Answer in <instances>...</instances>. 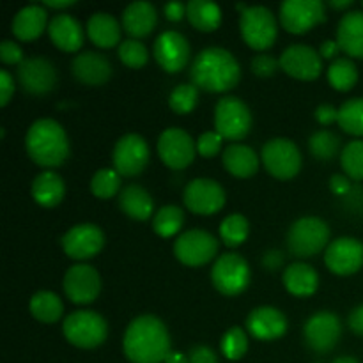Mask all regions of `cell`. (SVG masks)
Masks as SVG:
<instances>
[{
	"label": "cell",
	"instance_id": "obj_1",
	"mask_svg": "<svg viewBox=\"0 0 363 363\" xmlns=\"http://www.w3.org/2000/svg\"><path fill=\"white\" fill-rule=\"evenodd\" d=\"M123 351L131 363H165L172 351L169 330L156 315H140L128 325Z\"/></svg>",
	"mask_w": 363,
	"mask_h": 363
},
{
	"label": "cell",
	"instance_id": "obj_2",
	"mask_svg": "<svg viewBox=\"0 0 363 363\" xmlns=\"http://www.w3.org/2000/svg\"><path fill=\"white\" fill-rule=\"evenodd\" d=\"M190 78L195 87L206 92H227L240 84L241 67L225 48L209 46L194 59Z\"/></svg>",
	"mask_w": 363,
	"mask_h": 363
},
{
	"label": "cell",
	"instance_id": "obj_3",
	"mask_svg": "<svg viewBox=\"0 0 363 363\" xmlns=\"http://www.w3.org/2000/svg\"><path fill=\"white\" fill-rule=\"evenodd\" d=\"M25 149L39 167L55 169L69 156V138L57 121L38 119L25 135Z\"/></svg>",
	"mask_w": 363,
	"mask_h": 363
},
{
	"label": "cell",
	"instance_id": "obj_4",
	"mask_svg": "<svg viewBox=\"0 0 363 363\" xmlns=\"http://www.w3.org/2000/svg\"><path fill=\"white\" fill-rule=\"evenodd\" d=\"M330 227L318 216H303L293 222L287 230V248L293 255L308 259L328 248Z\"/></svg>",
	"mask_w": 363,
	"mask_h": 363
},
{
	"label": "cell",
	"instance_id": "obj_5",
	"mask_svg": "<svg viewBox=\"0 0 363 363\" xmlns=\"http://www.w3.org/2000/svg\"><path fill=\"white\" fill-rule=\"evenodd\" d=\"M62 333L73 346L80 350H94L106 340L108 325L98 312L77 311L64 319Z\"/></svg>",
	"mask_w": 363,
	"mask_h": 363
},
{
	"label": "cell",
	"instance_id": "obj_6",
	"mask_svg": "<svg viewBox=\"0 0 363 363\" xmlns=\"http://www.w3.org/2000/svg\"><path fill=\"white\" fill-rule=\"evenodd\" d=\"M240 30L245 43L254 50L272 48L279 35L275 14L264 6L247 7L240 14Z\"/></svg>",
	"mask_w": 363,
	"mask_h": 363
},
{
	"label": "cell",
	"instance_id": "obj_7",
	"mask_svg": "<svg viewBox=\"0 0 363 363\" xmlns=\"http://www.w3.org/2000/svg\"><path fill=\"white\" fill-rule=\"evenodd\" d=\"M252 130V112L240 98L225 96L215 106V131L223 140H243Z\"/></svg>",
	"mask_w": 363,
	"mask_h": 363
},
{
	"label": "cell",
	"instance_id": "obj_8",
	"mask_svg": "<svg viewBox=\"0 0 363 363\" xmlns=\"http://www.w3.org/2000/svg\"><path fill=\"white\" fill-rule=\"evenodd\" d=\"M262 163L277 179H293L301 169V152L289 138H272L262 145Z\"/></svg>",
	"mask_w": 363,
	"mask_h": 363
},
{
	"label": "cell",
	"instance_id": "obj_9",
	"mask_svg": "<svg viewBox=\"0 0 363 363\" xmlns=\"http://www.w3.org/2000/svg\"><path fill=\"white\" fill-rule=\"evenodd\" d=\"M213 286L223 296H238L250 284L248 262L238 254H223L215 261L211 269Z\"/></svg>",
	"mask_w": 363,
	"mask_h": 363
},
{
	"label": "cell",
	"instance_id": "obj_10",
	"mask_svg": "<svg viewBox=\"0 0 363 363\" xmlns=\"http://www.w3.org/2000/svg\"><path fill=\"white\" fill-rule=\"evenodd\" d=\"M218 254V241L213 234L201 229H191L181 234L174 243V255L177 261L190 268H199L215 259Z\"/></svg>",
	"mask_w": 363,
	"mask_h": 363
},
{
	"label": "cell",
	"instance_id": "obj_11",
	"mask_svg": "<svg viewBox=\"0 0 363 363\" xmlns=\"http://www.w3.org/2000/svg\"><path fill=\"white\" fill-rule=\"evenodd\" d=\"M149 155L151 152L145 138L137 133H128L113 145V169L124 177H135L144 172L149 163Z\"/></svg>",
	"mask_w": 363,
	"mask_h": 363
},
{
	"label": "cell",
	"instance_id": "obj_12",
	"mask_svg": "<svg viewBox=\"0 0 363 363\" xmlns=\"http://www.w3.org/2000/svg\"><path fill=\"white\" fill-rule=\"evenodd\" d=\"M326 20L321 0H286L280 6V21L291 34H305Z\"/></svg>",
	"mask_w": 363,
	"mask_h": 363
},
{
	"label": "cell",
	"instance_id": "obj_13",
	"mask_svg": "<svg viewBox=\"0 0 363 363\" xmlns=\"http://www.w3.org/2000/svg\"><path fill=\"white\" fill-rule=\"evenodd\" d=\"M342 335L340 319L333 312L321 311L311 315L303 326L305 344L315 353H330Z\"/></svg>",
	"mask_w": 363,
	"mask_h": 363
},
{
	"label": "cell",
	"instance_id": "obj_14",
	"mask_svg": "<svg viewBox=\"0 0 363 363\" xmlns=\"http://www.w3.org/2000/svg\"><path fill=\"white\" fill-rule=\"evenodd\" d=\"M184 206L195 215L208 216L225 206V190L222 184L208 177L190 181L183 191Z\"/></svg>",
	"mask_w": 363,
	"mask_h": 363
},
{
	"label": "cell",
	"instance_id": "obj_15",
	"mask_svg": "<svg viewBox=\"0 0 363 363\" xmlns=\"http://www.w3.org/2000/svg\"><path fill=\"white\" fill-rule=\"evenodd\" d=\"M197 144L181 128H167L158 138V155L172 170H183L194 162Z\"/></svg>",
	"mask_w": 363,
	"mask_h": 363
},
{
	"label": "cell",
	"instance_id": "obj_16",
	"mask_svg": "<svg viewBox=\"0 0 363 363\" xmlns=\"http://www.w3.org/2000/svg\"><path fill=\"white\" fill-rule=\"evenodd\" d=\"M18 84L27 94L45 96L57 85V69L45 57H28L18 66Z\"/></svg>",
	"mask_w": 363,
	"mask_h": 363
},
{
	"label": "cell",
	"instance_id": "obj_17",
	"mask_svg": "<svg viewBox=\"0 0 363 363\" xmlns=\"http://www.w3.org/2000/svg\"><path fill=\"white\" fill-rule=\"evenodd\" d=\"M62 250L67 257L74 261H85L92 259L101 252L105 245V236L103 230L94 223H80L67 230L60 240Z\"/></svg>",
	"mask_w": 363,
	"mask_h": 363
},
{
	"label": "cell",
	"instance_id": "obj_18",
	"mask_svg": "<svg viewBox=\"0 0 363 363\" xmlns=\"http://www.w3.org/2000/svg\"><path fill=\"white\" fill-rule=\"evenodd\" d=\"M325 264L335 275H354L363 266V243L347 236L332 241L326 248Z\"/></svg>",
	"mask_w": 363,
	"mask_h": 363
},
{
	"label": "cell",
	"instance_id": "obj_19",
	"mask_svg": "<svg viewBox=\"0 0 363 363\" xmlns=\"http://www.w3.org/2000/svg\"><path fill=\"white\" fill-rule=\"evenodd\" d=\"M64 293L77 305L92 303L101 291V277L92 266H71L64 275Z\"/></svg>",
	"mask_w": 363,
	"mask_h": 363
},
{
	"label": "cell",
	"instance_id": "obj_20",
	"mask_svg": "<svg viewBox=\"0 0 363 363\" xmlns=\"http://www.w3.org/2000/svg\"><path fill=\"white\" fill-rule=\"evenodd\" d=\"M280 67L298 80H315L323 73V57L307 45H291L280 55Z\"/></svg>",
	"mask_w": 363,
	"mask_h": 363
},
{
	"label": "cell",
	"instance_id": "obj_21",
	"mask_svg": "<svg viewBox=\"0 0 363 363\" xmlns=\"http://www.w3.org/2000/svg\"><path fill=\"white\" fill-rule=\"evenodd\" d=\"M190 43L183 34L167 30L156 38L152 53L155 59L167 73H179L190 60Z\"/></svg>",
	"mask_w": 363,
	"mask_h": 363
},
{
	"label": "cell",
	"instance_id": "obj_22",
	"mask_svg": "<svg viewBox=\"0 0 363 363\" xmlns=\"http://www.w3.org/2000/svg\"><path fill=\"white\" fill-rule=\"evenodd\" d=\"M112 64L106 55L98 52H82L71 62V73L80 84L98 87L112 77Z\"/></svg>",
	"mask_w": 363,
	"mask_h": 363
},
{
	"label": "cell",
	"instance_id": "obj_23",
	"mask_svg": "<svg viewBox=\"0 0 363 363\" xmlns=\"http://www.w3.org/2000/svg\"><path fill=\"white\" fill-rule=\"evenodd\" d=\"M247 330L254 339L269 342L284 337L287 332V319L279 308L259 307L248 314Z\"/></svg>",
	"mask_w": 363,
	"mask_h": 363
},
{
	"label": "cell",
	"instance_id": "obj_24",
	"mask_svg": "<svg viewBox=\"0 0 363 363\" xmlns=\"http://www.w3.org/2000/svg\"><path fill=\"white\" fill-rule=\"evenodd\" d=\"M48 34L62 52H78L84 45V28L71 14H55L48 23Z\"/></svg>",
	"mask_w": 363,
	"mask_h": 363
},
{
	"label": "cell",
	"instance_id": "obj_25",
	"mask_svg": "<svg viewBox=\"0 0 363 363\" xmlns=\"http://www.w3.org/2000/svg\"><path fill=\"white\" fill-rule=\"evenodd\" d=\"M335 41L347 57L363 59V11H350L340 18Z\"/></svg>",
	"mask_w": 363,
	"mask_h": 363
},
{
	"label": "cell",
	"instance_id": "obj_26",
	"mask_svg": "<svg viewBox=\"0 0 363 363\" xmlns=\"http://www.w3.org/2000/svg\"><path fill=\"white\" fill-rule=\"evenodd\" d=\"M158 23V11L151 2L138 0L123 11V28L133 38H145Z\"/></svg>",
	"mask_w": 363,
	"mask_h": 363
},
{
	"label": "cell",
	"instance_id": "obj_27",
	"mask_svg": "<svg viewBox=\"0 0 363 363\" xmlns=\"http://www.w3.org/2000/svg\"><path fill=\"white\" fill-rule=\"evenodd\" d=\"M46 9L45 6L32 4L20 9L14 16L11 30L20 41H34L46 28Z\"/></svg>",
	"mask_w": 363,
	"mask_h": 363
},
{
	"label": "cell",
	"instance_id": "obj_28",
	"mask_svg": "<svg viewBox=\"0 0 363 363\" xmlns=\"http://www.w3.org/2000/svg\"><path fill=\"white\" fill-rule=\"evenodd\" d=\"M223 167L233 176L247 179L259 170V156L252 147L245 144H230L222 155Z\"/></svg>",
	"mask_w": 363,
	"mask_h": 363
},
{
	"label": "cell",
	"instance_id": "obj_29",
	"mask_svg": "<svg viewBox=\"0 0 363 363\" xmlns=\"http://www.w3.org/2000/svg\"><path fill=\"white\" fill-rule=\"evenodd\" d=\"M284 286L293 296L307 298L318 291L319 275L312 266L305 262H294L284 272Z\"/></svg>",
	"mask_w": 363,
	"mask_h": 363
},
{
	"label": "cell",
	"instance_id": "obj_30",
	"mask_svg": "<svg viewBox=\"0 0 363 363\" xmlns=\"http://www.w3.org/2000/svg\"><path fill=\"white\" fill-rule=\"evenodd\" d=\"M119 208L126 216L133 220H147L155 213V202L149 195L147 190H144L138 184H128L121 190L119 194Z\"/></svg>",
	"mask_w": 363,
	"mask_h": 363
},
{
	"label": "cell",
	"instance_id": "obj_31",
	"mask_svg": "<svg viewBox=\"0 0 363 363\" xmlns=\"http://www.w3.org/2000/svg\"><path fill=\"white\" fill-rule=\"evenodd\" d=\"M30 194L34 201L43 208H55L64 199L66 186H64V181L59 174L53 172V170H45L34 179Z\"/></svg>",
	"mask_w": 363,
	"mask_h": 363
},
{
	"label": "cell",
	"instance_id": "obj_32",
	"mask_svg": "<svg viewBox=\"0 0 363 363\" xmlns=\"http://www.w3.org/2000/svg\"><path fill=\"white\" fill-rule=\"evenodd\" d=\"M87 35L99 48H113L121 41V27L108 13H94L87 21Z\"/></svg>",
	"mask_w": 363,
	"mask_h": 363
},
{
	"label": "cell",
	"instance_id": "obj_33",
	"mask_svg": "<svg viewBox=\"0 0 363 363\" xmlns=\"http://www.w3.org/2000/svg\"><path fill=\"white\" fill-rule=\"evenodd\" d=\"M186 18L197 30L213 32L222 23V11L215 2L191 0L186 4Z\"/></svg>",
	"mask_w": 363,
	"mask_h": 363
},
{
	"label": "cell",
	"instance_id": "obj_34",
	"mask_svg": "<svg viewBox=\"0 0 363 363\" xmlns=\"http://www.w3.org/2000/svg\"><path fill=\"white\" fill-rule=\"evenodd\" d=\"M28 308H30V314L38 321L46 323V325H52V323L59 321L64 312L62 301L52 291H39V293H35L30 298Z\"/></svg>",
	"mask_w": 363,
	"mask_h": 363
},
{
	"label": "cell",
	"instance_id": "obj_35",
	"mask_svg": "<svg viewBox=\"0 0 363 363\" xmlns=\"http://www.w3.org/2000/svg\"><path fill=\"white\" fill-rule=\"evenodd\" d=\"M328 82L337 91H351L358 82L357 64L350 57H337L328 67Z\"/></svg>",
	"mask_w": 363,
	"mask_h": 363
},
{
	"label": "cell",
	"instance_id": "obj_36",
	"mask_svg": "<svg viewBox=\"0 0 363 363\" xmlns=\"http://www.w3.org/2000/svg\"><path fill=\"white\" fill-rule=\"evenodd\" d=\"M342 147V140L337 133L330 130H321L315 131L311 138H308V151L312 152V156L321 162H332L335 158Z\"/></svg>",
	"mask_w": 363,
	"mask_h": 363
},
{
	"label": "cell",
	"instance_id": "obj_37",
	"mask_svg": "<svg viewBox=\"0 0 363 363\" xmlns=\"http://www.w3.org/2000/svg\"><path fill=\"white\" fill-rule=\"evenodd\" d=\"M184 223V213L179 206H163L156 211L152 229L158 236L170 238L181 230Z\"/></svg>",
	"mask_w": 363,
	"mask_h": 363
},
{
	"label": "cell",
	"instance_id": "obj_38",
	"mask_svg": "<svg viewBox=\"0 0 363 363\" xmlns=\"http://www.w3.org/2000/svg\"><path fill=\"white\" fill-rule=\"evenodd\" d=\"M248 233H250L248 220L240 213H234V215L223 218L222 225H220V238L230 248L243 245L247 241Z\"/></svg>",
	"mask_w": 363,
	"mask_h": 363
},
{
	"label": "cell",
	"instance_id": "obj_39",
	"mask_svg": "<svg viewBox=\"0 0 363 363\" xmlns=\"http://www.w3.org/2000/svg\"><path fill=\"white\" fill-rule=\"evenodd\" d=\"M339 126L346 133L363 137V98L347 99L339 108Z\"/></svg>",
	"mask_w": 363,
	"mask_h": 363
},
{
	"label": "cell",
	"instance_id": "obj_40",
	"mask_svg": "<svg viewBox=\"0 0 363 363\" xmlns=\"http://www.w3.org/2000/svg\"><path fill=\"white\" fill-rule=\"evenodd\" d=\"M340 165L350 179L363 181V140L347 142L340 152Z\"/></svg>",
	"mask_w": 363,
	"mask_h": 363
},
{
	"label": "cell",
	"instance_id": "obj_41",
	"mask_svg": "<svg viewBox=\"0 0 363 363\" xmlns=\"http://www.w3.org/2000/svg\"><path fill=\"white\" fill-rule=\"evenodd\" d=\"M121 188V174L116 169H101L92 176L91 179V191L94 197L112 199Z\"/></svg>",
	"mask_w": 363,
	"mask_h": 363
},
{
	"label": "cell",
	"instance_id": "obj_42",
	"mask_svg": "<svg viewBox=\"0 0 363 363\" xmlns=\"http://www.w3.org/2000/svg\"><path fill=\"white\" fill-rule=\"evenodd\" d=\"M220 347H222V353L227 360H241L248 351L247 333L240 326H233V328H229L223 333Z\"/></svg>",
	"mask_w": 363,
	"mask_h": 363
},
{
	"label": "cell",
	"instance_id": "obj_43",
	"mask_svg": "<svg viewBox=\"0 0 363 363\" xmlns=\"http://www.w3.org/2000/svg\"><path fill=\"white\" fill-rule=\"evenodd\" d=\"M199 89L194 84H179L169 96V105L179 116H186L197 106Z\"/></svg>",
	"mask_w": 363,
	"mask_h": 363
},
{
	"label": "cell",
	"instance_id": "obj_44",
	"mask_svg": "<svg viewBox=\"0 0 363 363\" xmlns=\"http://www.w3.org/2000/svg\"><path fill=\"white\" fill-rule=\"evenodd\" d=\"M119 59L123 60L124 66L138 69L147 64L149 52L144 43H140L138 39H126L119 45Z\"/></svg>",
	"mask_w": 363,
	"mask_h": 363
},
{
	"label": "cell",
	"instance_id": "obj_45",
	"mask_svg": "<svg viewBox=\"0 0 363 363\" xmlns=\"http://www.w3.org/2000/svg\"><path fill=\"white\" fill-rule=\"evenodd\" d=\"M222 142L223 138L220 137L216 131H206V133H202L197 140L199 155L204 156V158H213V156L218 155L220 149H222Z\"/></svg>",
	"mask_w": 363,
	"mask_h": 363
},
{
	"label": "cell",
	"instance_id": "obj_46",
	"mask_svg": "<svg viewBox=\"0 0 363 363\" xmlns=\"http://www.w3.org/2000/svg\"><path fill=\"white\" fill-rule=\"evenodd\" d=\"M279 67L280 59H275L273 55H266V53H261V55L254 57V60H252V71H254V74L262 78L275 74Z\"/></svg>",
	"mask_w": 363,
	"mask_h": 363
},
{
	"label": "cell",
	"instance_id": "obj_47",
	"mask_svg": "<svg viewBox=\"0 0 363 363\" xmlns=\"http://www.w3.org/2000/svg\"><path fill=\"white\" fill-rule=\"evenodd\" d=\"M0 60L4 64H18L20 66L23 62V50L20 48V45L11 39H4L0 43Z\"/></svg>",
	"mask_w": 363,
	"mask_h": 363
},
{
	"label": "cell",
	"instance_id": "obj_48",
	"mask_svg": "<svg viewBox=\"0 0 363 363\" xmlns=\"http://www.w3.org/2000/svg\"><path fill=\"white\" fill-rule=\"evenodd\" d=\"M188 363H218V357L211 347L195 346L188 353Z\"/></svg>",
	"mask_w": 363,
	"mask_h": 363
},
{
	"label": "cell",
	"instance_id": "obj_49",
	"mask_svg": "<svg viewBox=\"0 0 363 363\" xmlns=\"http://www.w3.org/2000/svg\"><path fill=\"white\" fill-rule=\"evenodd\" d=\"M314 116L315 121H318L319 124H323V126H330V124L333 123H339V110L333 108L332 105H326V103H323V105H319L318 108H315Z\"/></svg>",
	"mask_w": 363,
	"mask_h": 363
},
{
	"label": "cell",
	"instance_id": "obj_50",
	"mask_svg": "<svg viewBox=\"0 0 363 363\" xmlns=\"http://www.w3.org/2000/svg\"><path fill=\"white\" fill-rule=\"evenodd\" d=\"M14 92V78L9 71L0 69V105L6 106Z\"/></svg>",
	"mask_w": 363,
	"mask_h": 363
},
{
	"label": "cell",
	"instance_id": "obj_51",
	"mask_svg": "<svg viewBox=\"0 0 363 363\" xmlns=\"http://www.w3.org/2000/svg\"><path fill=\"white\" fill-rule=\"evenodd\" d=\"M330 190L335 195H347L353 186H351V179L347 176H342V174H335V176L330 177Z\"/></svg>",
	"mask_w": 363,
	"mask_h": 363
},
{
	"label": "cell",
	"instance_id": "obj_52",
	"mask_svg": "<svg viewBox=\"0 0 363 363\" xmlns=\"http://www.w3.org/2000/svg\"><path fill=\"white\" fill-rule=\"evenodd\" d=\"M284 261H286V255L280 250H268L262 255V266L269 272H277V269L282 268Z\"/></svg>",
	"mask_w": 363,
	"mask_h": 363
},
{
	"label": "cell",
	"instance_id": "obj_53",
	"mask_svg": "<svg viewBox=\"0 0 363 363\" xmlns=\"http://www.w3.org/2000/svg\"><path fill=\"white\" fill-rule=\"evenodd\" d=\"M163 13L169 21H181L186 14V6L183 2H169L163 7Z\"/></svg>",
	"mask_w": 363,
	"mask_h": 363
},
{
	"label": "cell",
	"instance_id": "obj_54",
	"mask_svg": "<svg viewBox=\"0 0 363 363\" xmlns=\"http://www.w3.org/2000/svg\"><path fill=\"white\" fill-rule=\"evenodd\" d=\"M347 325H350L351 332L363 337V305L351 311L350 319H347Z\"/></svg>",
	"mask_w": 363,
	"mask_h": 363
},
{
	"label": "cell",
	"instance_id": "obj_55",
	"mask_svg": "<svg viewBox=\"0 0 363 363\" xmlns=\"http://www.w3.org/2000/svg\"><path fill=\"white\" fill-rule=\"evenodd\" d=\"M339 52H340L339 43L333 41V39H326V41H323L321 48H319V55H321L323 59H333V60H335V57L339 55Z\"/></svg>",
	"mask_w": 363,
	"mask_h": 363
},
{
	"label": "cell",
	"instance_id": "obj_56",
	"mask_svg": "<svg viewBox=\"0 0 363 363\" xmlns=\"http://www.w3.org/2000/svg\"><path fill=\"white\" fill-rule=\"evenodd\" d=\"M165 363H188V357L181 353V351H170Z\"/></svg>",
	"mask_w": 363,
	"mask_h": 363
},
{
	"label": "cell",
	"instance_id": "obj_57",
	"mask_svg": "<svg viewBox=\"0 0 363 363\" xmlns=\"http://www.w3.org/2000/svg\"><path fill=\"white\" fill-rule=\"evenodd\" d=\"M73 0H64V2H59V0H57V2H53V0H48V2H45V6L46 7H52V9H66V7H69V6H73Z\"/></svg>",
	"mask_w": 363,
	"mask_h": 363
},
{
	"label": "cell",
	"instance_id": "obj_58",
	"mask_svg": "<svg viewBox=\"0 0 363 363\" xmlns=\"http://www.w3.org/2000/svg\"><path fill=\"white\" fill-rule=\"evenodd\" d=\"M328 4L330 7H333V9H347V7L353 6V2L351 0H330Z\"/></svg>",
	"mask_w": 363,
	"mask_h": 363
},
{
	"label": "cell",
	"instance_id": "obj_59",
	"mask_svg": "<svg viewBox=\"0 0 363 363\" xmlns=\"http://www.w3.org/2000/svg\"><path fill=\"white\" fill-rule=\"evenodd\" d=\"M333 363H360L357 360V358H353V357H339V358H335V360H333Z\"/></svg>",
	"mask_w": 363,
	"mask_h": 363
}]
</instances>
